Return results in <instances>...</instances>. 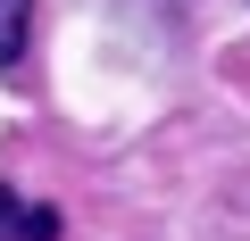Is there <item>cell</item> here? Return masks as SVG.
Wrapping results in <instances>:
<instances>
[{
  "mask_svg": "<svg viewBox=\"0 0 250 241\" xmlns=\"http://www.w3.org/2000/svg\"><path fill=\"white\" fill-rule=\"evenodd\" d=\"M34 42V0H0V67H17Z\"/></svg>",
  "mask_w": 250,
  "mask_h": 241,
  "instance_id": "2",
  "label": "cell"
},
{
  "mask_svg": "<svg viewBox=\"0 0 250 241\" xmlns=\"http://www.w3.org/2000/svg\"><path fill=\"white\" fill-rule=\"evenodd\" d=\"M0 241H59V208H34L0 183Z\"/></svg>",
  "mask_w": 250,
  "mask_h": 241,
  "instance_id": "1",
  "label": "cell"
}]
</instances>
